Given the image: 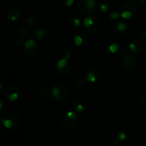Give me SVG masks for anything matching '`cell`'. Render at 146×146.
<instances>
[{
	"instance_id": "cell-6",
	"label": "cell",
	"mask_w": 146,
	"mask_h": 146,
	"mask_svg": "<svg viewBox=\"0 0 146 146\" xmlns=\"http://www.w3.org/2000/svg\"><path fill=\"white\" fill-rule=\"evenodd\" d=\"M34 35L38 41H44L46 38L47 31L44 29H38L34 31Z\"/></svg>"
},
{
	"instance_id": "cell-13",
	"label": "cell",
	"mask_w": 146,
	"mask_h": 146,
	"mask_svg": "<svg viewBox=\"0 0 146 146\" xmlns=\"http://www.w3.org/2000/svg\"><path fill=\"white\" fill-rule=\"evenodd\" d=\"M69 24L71 27H74V29L78 28L81 26V20L78 18H73L69 20Z\"/></svg>"
},
{
	"instance_id": "cell-27",
	"label": "cell",
	"mask_w": 146,
	"mask_h": 146,
	"mask_svg": "<svg viewBox=\"0 0 146 146\" xmlns=\"http://www.w3.org/2000/svg\"><path fill=\"white\" fill-rule=\"evenodd\" d=\"M0 90H2V84H0Z\"/></svg>"
},
{
	"instance_id": "cell-11",
	"label": "cell",
	"mask_w": 146,
	"mask_h": 146,
	"mask_svg": "<svg viewBox=\"0 0 146 146\" xmlns=\"http://www.w3.org/2000/svg\"><path fill=\"white\" fill-rule=\"evenodd\" d=\"M64 120H66L69 122H73L76 124L77 122V115L73 111H69V112L67 113L66 116L64 117Z\"/></svg>"
},
{
	"instance_id": "cell-8",
	"label": "cell",
	"mask_w": 146,
	"mask_h": 146,
	"mask_svg": "<svg viewBox=\"0 0 146 146\" xmlns=\"http://www.w3.org/2000/svg\"><path fill=\"white\" fill-rule=\"evenodd\" d=\"M129 47L132 52L137 54V53H139L141 51V48H142V45L139 41L135 40L130 44Z\"/></svg>"
},
{
	"instance_id": "cell-18",
	"label": "cell",
	"mask_w": 146,
	"mask_h": 146,
	"mask_svg": "<svg viewBox=\"0 0 146 146\" xmlns=\"http://www.w3.org/2000/svg\"><path fill=\"white\" fill-rule=\"evenodd\" d=\"M127 136H128V135H127L126 132L125 131H121L118 133V138L120 141H125L127 140Z\"/></svg>"
},
{
	"instance_id": "cell-4",
	"label": "cell",
	"mask_w": 146,
	"mask_h": 146,
	"mask_svg": "<svg viewBox=\"0 0 146 146\" xmlns=\"http://www.w3.org/2000/svg\"><path fill=\"white\" fill-rule=\"evenodd\" d=\"M66 91L64 88L61 86H54V88H52L51 89V94H52V96L56 101H61L65 100V98L64 96V95H61L62 94H66Z\"/></svg>"
},
{
	"instance_id": "cell-12",
	"label": "cell",
	"mask_w": 146,
	"mask_h": 146,
	"mask_svg": "<svg viewBox=\"0 0 146 146\" xmlns=\"http://www.w3.org/2000/svg\"><path fill=\"white\" fill-rule=\"evenodd\" d=\"M115 28L118 30V31H121V32H125L127 29V24H125L123 21H119L115 25Z\"/></svg>"
},
{
	"instance_id": "cell-23",
	"label": "cell",
	"mask_w": 146,
	"mask_h": 146,
	"mask_svg": "<svg viewBox=\"0 0 146 146\" xmlns=\"http://www.w3.org/2000/svg\"><path fill=\"white\" fill-rule=\"evenodd\" d=\"M68 51V52H65V55H64V57L65 58H66L67 59H68V58H70L71 57V56H72V52L71 51H70L71 50L68 49L67 50Z\"/></svg>"
},
{
	"instance_id": "cell-16",
	"label": "cell",
	"mask_w": 146,
	"mask_h": 146,
	"mask_svg": "<svg viewBox=\"0 0 146 146\" xmlns=\"http://www.w3.org/2000/svg\"><path fill=\"white\" fill-rule=\"evenodd\" d=\"M74 42H75L76 45L77 46H81L84 44V38L82 37V36L81 35H76L75 36V38H74Z\"/></svg>"
},
{
	"instance_id": "cell-15",
	"label": "cell",
	"mask_w": 146,
	"mask_h": 146,
	"mask_svg": "<svg viewBox=\"0 0 146 146\" xmlns=\"http://www.w3.org/2000/svg\"><path fill=\"white\" fill-rule=\"evenodd\" d=\"M121 17L123 19H131L133 17V13L132 11H130V10L126 9L124 10L121 12Z\"/></svg>"
},
{
	"instance_id": "cell-17",
	"label": "cell",
	"mask_w": 146,
	"mask_h": 146,
	"mask_svg": "<svg viewBox=\"0 0 146 146\" xmlns=\"http://www.w3.org/2000/svg\"><path fill=\"white\" fill-rule=\"evenodd\" d=\"M19 98V93L17 91H14V92L9 93L8 95V99L10 101H15L18 99Z\"/></svg>"
},
{
	"instance_id": "cell-20",
	"label": "cell",
	"mask_w": 146,
	"mask_h": 146,
	"mask_svg": "<svg viewBox=\"0 0 146 146\" xmlns=\"http://www.w3.org/2000/svg\"><path fill=\"white\" fill-rule=\"evenodd\" d=\"M74 106H75L76 111H78V112H83L84 111V105L81 103H78V104H74Z\"/></svg>"
},
{
	"instance_id": "cell-10",
	"label": "cell",
	"mask_w": 146,
	"mask_h": 146,
	"mask_svg": "<svg viewBox=\"0 0 146 146\" xmlns=\"http://www.w3.org/2000/svg\"><path fill=\"white\" fill-rule=\"evenodd\" d=\"M95 21L93 17H87L84 19V26L86 29H91L95 25Z\"/></svg>"
},
{
	"instance_id": "cell-19",
	"label": "cell",
	"mask_w": 146,
	"mask_h": 146,
	"mask_svg": "<svg viewBox=\"0 0 146 146\" xmlns=\"http://www.w3.org/2000/svg\"><path fill=\"white\" fill-rule=\"evenodd\" d=\"M109 17L111 19L113 20H116L119 18V17H121V14L116 12V11H113V12L110 13Z\"/></svg>"
},
{
	"instance_id": "cell-3",
	"label": "cell",
	"mask_w": 146,
	"mask_h": 146,
	"mask_svg": "<svg viewBox=\"0 0 146 146\" xmlns=\"http://www.w3.org/2000/svg\"><path fill=\"white\" fill-rule=\"evenodd\" d=\"M99 77V71L94 67H90L86 72V78L89 83H96Z\"/></svg>"
},
{
	"instance_id": "cell-1",
	"label": "cell",
	"mask_w": 146,
	"mask_h": 146,
	"mask_svg": "<svg viewBox=\"0 0 146 146\" xmlns=\"http://www.w3.org/2000/svg\"><path fill=\"white\" fill-rule=\"evenodd\" d=\"M96 7V0H81L78 4L79 11L84 13H89L94 11Z\"/></svg>"
},
{
	"instance_id": "cell-24",
	"label": "cell",
	"mask_w": 146,
	"mask_h": 146,
	"mask_svg": "<svg viewBox=\"0 0 146 146\" xmlns=\"http://www.w3.org/2000/svg\"><path fill=\"white\" fill-rule=\"evenodd\" d=\"M74 0H66V6H67V7H70V6L72 5L73 4H74Z\"/></svg>"
},
{
	"instance_id": "cell-26",
	"label": "cell",
	"mask_w": 146,
	"mask_h": 146,
	"mask_svg": "<svg viewBox=\"0 0 146 146\" xmlns=\"http://www.w3.org/2000/svg\"><path fill=\"white\" fill-rule=\"evenodd\" d=\"M139 1H141L140 2L143 3V4H145V3H146V0H139Z\"/></svg>"
},
{
	"instance_id": "cell-21",
	"label": "cell",
	"mask_w": 146,
	"mask_h": 146,
	"mask_svg": "<svg viewBox=\"0 0 146 146\" xmlns=\"http://www.w3.org/2000/svg\"><path fill=\"white\" fill-rule=\"evenodd\" d=\"M108 9H109V6L107 4V3H104V4H101V6H100V9L103 12H106Z\"/></svg>"
},
{
	"instance_id": "cell-7",
	"label": "cell",
	"mask_w": 146,
	"mask_h": 146,
	"mask_svg": "<svg viewBox=\"0 0 146 146\" xmlns=\"http://www.w3.org/2000/svg\"><path fill=\"white\" fill-rule=\"evenodd\" d=\"M21 17V12L18 9H12L7 14V18L11 21H14Z\"/></svg>"
},
{
	"instance_id": "cell-2",
	"label": "cell",
	"mask_w": 146,
	"mask_h": 146,
	"mask_svg": "<svg viewBox=\"0 0 146 146\" xmlns=\"http://www.w3.org/2000/svg\"><path fill=\"white\" fill-rule=\"evenodd\" d=\"M123 53V48L121 47V46L120 44H117V43H113V44H111V45H109V46L107 48V56L108 57H110L111 55L113 56V59H116V56H115V54L118 55V57H120L121 56Z\"/></svg>"
},
{
	"instance_id": "cell-14",
	"label": "cell",
	"mask_w": 146,
	"mask_h": 146,
	"mask_svg": "<svg viewBox=\"0 0 146 146\" xmlns=\"http://www.w3.org/2000/svg\"><path fill=\"white\" fill-rule=\"evenodd\" d=\"M0 121L2 122V123L4 124V126H5L7 128H8V129L11 128L13 127V125H14V123H13V121H11V119H9V118H5L4 120L0 119Z\"/></svg>"
},
{
	"instance_id": "cell-25",
	"label": "cell",
	"mask_w": 146,
	"mask_h": 146,
	"mask_svg": "<svg viewBox=\"0 0 146 146\" xmlns=\"http://www.w3.org/2000/svg\"><path fill=\"white\" fill-rule=\"evenodd\" d=\"M142 104L143 105L144 108L146 109V94H145V95L142 97Z\"/></svg>"
},
{
	"instance_id": "cell-22",
	"label": "cell",
	"mask_w": 146,
	"mask_h": 146,
	"mask_svg": "<svg viewBox=\"0 0 146 146\" xmlns=\"http://www.w3.org/2000/svg\"><path fill=\"white\" fill-rule=\"evenodd\" d=\"M27 24L29 26H33L34 24V19L32 17H29V18L27 19Z\"/></svg>"
},
{
	"instance_id": "cell-28",
	"label": "cell",
	"mask_w": 146,
	"mask_h": 146,
	"mask_svg": "<svg viewBox=\"0 0 146 146\" xmlns=\"http://www.w3.org/2000/svg\"><path fill=\"white\" fill-rule=\"evenodd\" d=\"M145 121H146V115H145Z\"/></svg>"
},
{
	"instance_id": "cell-9",
	"label": "cell",
	"mask_w": 146,
	"mask_h": 146,
	"mask_svg": "<svg viewBox=\"0 0 146 146\" xmlns=\"http://www.w3.org/2000/svg\"><path fill=\"white\" fill-rule=\"evenodd\" d=\"M56 68L58 71H61V70H64L67 66H68V59L66 58H63L58 60L56 63Z\"/></svg>"
},
{
	"instance_id": "cell-5",
	"label": "cell",
	"mask_w": 146,
	"mask_h": 146,
	"mask_svg": "<svg viewBox=\"0 0 146 146\" xmlns=\"http://www.w3.org/2000/svg\"><path fill=\"white\" fill-rule=\"evenodd\" d=\"M24 51L27 50V51H30L27 55L29 56L31 55V51H34L35 49H38V46H37L36 42L34 41L32 38H29L27 41H26V42L24 44Z\"/></svg>"
}]
</instances>
